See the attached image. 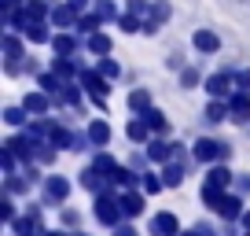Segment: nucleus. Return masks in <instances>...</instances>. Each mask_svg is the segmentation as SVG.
<instances>
[{"label":"nucleus","instance_id":"obj_1","mask_svg":"<svg viewBox=\"0 0 250 236\" xmlns=\"http://www.w3.org/2000/svg\"><path fill=\"white\" fill-rule=\"evenodd\" d=\"M195 45H199V48H213V45H217V37H213V33H199Z\"/></svg>","mask_w":250,"mask_h":236}]
</instances>
